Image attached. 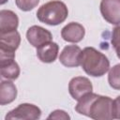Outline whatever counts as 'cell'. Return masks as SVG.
Returning a JSON list of instances; mask_svg holds the SVG:
<instances>
[{
    "label": "cell",
    "instance_id": "6da1fadb",
    "mask_svg": "<svg viewBox=\"0 0 120 120\" xmlns=\"http://www.w3.org/2000/svg\"><path fill=\"white\" fill-rule=\"evenodd\" d=\"M112 99L110 97L91 92L78 100L75 111L95 120H111L112 119Z\"/></svg>",
    "mask_w": 120,
    "mask_h": 120
},
{
    "label": "cell",
    "instance_id": "7a4b0ae2",
    "mask_svg": "<svg viewBox=\"0 0 120 120\" xmlns=\"http://www.w3.org/2000/svg\"><path fill=\"white\" fill-rule=\"evenodd\" d=\"M80 65L92 77H101L110 69L108 57L94 47L84 48L80 54Z\"/></svg>",
    "mask_w": 120,
    "mask_h": 120
},
{
    "label": "cell",
    "instance_id": "3957f363",
    "mask_svg": "<svg viewBox=\"0 0 120 120\" xmlns=\"http://www.w3.org/2000/svg\"><path fill=\"white\" fill-rule=\"evenodd\" d=\"M68 16L67 5L60 0H52L43 4L37 11V18L39 22L54 26L66 21Z\"/></svg>",
    "mask_w": 120,
    "mask_h": 120
},
{
    "label": "cell",
    "instance_id": "277c9868",
    "mask_svg": "<svg viewBox=\"0 0 120 120\" xmlns=\"http://www.w3.org/2000/svg\"><path fill=\"white\" fill-rule=\"evenodd\" d=\"M41 116V110L31 103H22L15 109L9 111L5 120H37Z\"/></svg>",
    "mask_w": 120,
    "mask_h": 120
},
{
    "label": "cell",
    "instance_id": "5b68a950",
    "mask_svg": "<svg viewBox=\"0 0 120 120\" xmlns=\"http://www.w3.org/2000/svg\"><path fill=\"white\" fill-rule=\"evenodd\" d=\"M93 91V85L90 80L86 77L78 76L74 77L69 81L68 92L73 99L79 100L83 96Z\"/></svg>",
    "mask_w": 120,
    "mask_h": 120
},
{
    "label": "cell",
    "instance_id": "8992f818",
    "mask_svg": "<svg viewBox=\"0 0 120 120\" xmlns=\"http://www.w3.org/2000/svg\"><path fill=\"white\" fill-rule=\"evenodd\" d=\"M99 9L106 22L111 24H120V0H101Z\"/></svg>",
    "mask_w": 120,
    "mask_h": 120
},
{
    "label": "cell",
    "instance_id": "52a82bcc",
    "mask_svg": "<svg viewBox=\"0 0 120 120\" xmlns=\"http://www.w3.org/2000/svg\"><path fill=\"white\" fill-rule=\"evenodd\" d=\"M26 38L30 45L35 48H38L48 42H51L52 40V35L49 30L39 25H32L26 32Z\"/></svg>",
    "mask_w": 120,
    "mask_h": 120
},
{
    "label": "cell",
    "instance_id": "ba28073f",
    "mask_svg": "<svg viewBox=\"0 0 120 120\" xmlns=\"http://www.w3.org/2000/svg\"><path fill=\"white\" fill-rule=\"evenodd\" d=\"M81 48L78 45H67L59 55L60 63L67 68H76L80 66Z\"/></svg>",
    "mask_w": 120,
    "mask_h": 120
},
{
    "label": "cell",
    "instance_id": "9c48e42d",
    "mask_svg": "<svg viewBox=\"0 0 120 120\" xmlns=\"http://www.w3.org/2000/svg\"><path fill=\"white\" fill-rule=\"evenodd\" d=\"M85 35L84 27L76 22H71L65 25L61 30V37L65 41L78 43L82 41Z\"/></svg>",
    "mask_w": 120,
    "mask_h": 120
},
{
    "label": "cell",
    "instance_id": "30bf717a",
    "mask_svg": "<svg viewBox=\"0 0 120 120\" xmlns=\"http://www.w3.org/2000/svg\"><path fill=\"white\" fill-rule=\"evenodd\" d=\"M19 18L15 12L8 9L0 11V33H8L17 30Z\"/></svg>",
    "mask_w": 120,
    "mask_h": 120
},
{
    "label": "cell",
    "instance_id": "8fae6325",
    "mask_svg": "<svg viewBox=\"0 0 120 120\" xmlns=\"http://www.w3.org/2000/svg\"><path fill=\"white\" fill-rule=\"evenodd\" d=\"M59 46L55 42H48L38 48H37V56L43 63H52L58 56Z\"/></svg>",
    "mask_w": 120,
    "mask_h": 120
},
{
    "label": "cell",
    "instance_id": "7c38bea8",
    "mask_svg": "<svg viewBox=\"0 0 120 120\" xmlns=\"http://www.w3.org/2000/svg\"><path fill=\"white\" fill-rule=\"evenodd\" d=\"M21 43L20 33L15 30L8 33H0V49L15 52Z\"/></svg>",
    "mask_w": 120,
    "mask_h": 120
},
{
    "label": "cell",
    "instance_id": "4fadbf2b",
    "mask_svg": "<svg viewBox=\"0 0 120 120\" xmlns=\"http://www.w3.org/2000/svg\"><path fill=\"white\" fill-rule=\"evenodd\" d=\"M17 98V88L11 81H2L0 83V104L7 105Z\"/></svg>",
    "mask_w": 120,
    "mask_h": 120
},
{
    "label": "cell",
    "instance_id": "5bb4252c",
    "mask_svg": "<svg viewBox=\"0 0 120 120\" xmlns=\"http://www.w3.org/2000/svg\"><path fill=\"white\" fill-rule=\"evenodd\" d=\"M0 71H1V76L3 78H6L8 80H16L19 75H20V67L19 65L13 61H9L4 64H0Z\"/></svg>",
    "mask_w": 120,
    "mask_h": 120
},
{
    "label": "cell",
    "instance_id": "9a60e30c",
    "mask_svg": "<svg viewBox=\"0 0 120 120\" xmlns=\"http://www.w3.org/2000/svg\"><path fill=\"white\" fill-rule=\"evenodd\" d=\"M108 82L112 89L120 90V64H117L109 69Z\"/></svg>",
    "mask_w": 120,
    "mask_h": 120
},
{
    "label": "cell",
    "instance_id": "2e32d148",
    "mask_svg": "<svg viewBox=\"0 0 120 120\" xmlns=\"http://www.w3.org/2000/svg\"><path fill=\"white\" fill-rule=\"evenodd\" d=\"M15 3L17 8L21 10L30 11L38 5L39 0H15Z\"/></svg>",
    "mask_w": 120,
    "mask_h": 120
},
{
    "label": "cell",
    "instance_id": "e0dca14e",
    "mask_svg": "<svg viewBox=\"0 0 120 120\" xmlns=\"http://www.w3.org/2000/svg\"><path fill=\"white\" fill-rule=\"evenodd\" d=\"M112 46L116 49L120 45V24H117L113 29L112 33V38H111Z\"/></svg>",
    "mask_w": 120,
    "mask_h": 120
},
{
    "label": "cell",
    "instance_id": "ac0fdd59",
    "mask_svg": "<svg viewBox=\"0 0 120 120\" xmlns=\"http://www.w3.org/2000/svg\"><path fill=\"white\" fill-rule=\"evenodd\" d=\"M112 119H120V96L116 97L112 102Z\"/></svg>",
    "mask_w": 120,
    "mask_h": 120
},
{
    "label": "cell",
    "instance_id": "d6986e66",
    "mask_svg": "<svg viewBox=\"0 0 120 120\" xmlns=\"http://www.w3.org/2000/svg\"><path fill=\"white\" fill-rule=\"evenodd\" d=\"M47 118L48 119H64V120H68V119H70V116L68 114V112H66L63 110H55V111L52 112L51 114Z\"/></svg>",
    "mask_w": 120,
    "mask_h": 120
},
{
    "label": "cell",
    "instance_id": "ffe728a7",
    "mask_svg": "<svg viewBox=\"0 0 120 120\" xmlns=\"http://www.w3.org/2000/svg\"><path fill=\"white\" fill-rule=\"evenodd\" d=\"M115 51H116V55H117V57L120 59V45L115 49Z\"/></svg>",
    "mask_w": 120,
    "mask_h": 120
},
{
    "label": "cell",
    "instance_id": "44dd1931",
    "mask_svg": "<svg viewBox=\"0 0 120 120\" xmlns=\"http://www.w3.org/2000/svg\"><path fill=\"white\" fill-rule=\"evenodd\" d=\"M7 1H8V0H1V2H0V3H1V5H4Z\"/></svg>",
    "mask_w": 120,
    "mask_h": 120
}]
</instances>
